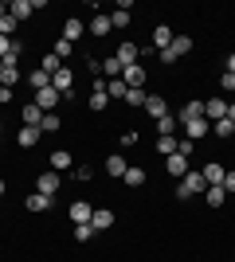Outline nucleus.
I'll return each instance as SVG.
<instances>
[{"mask_svg":"<svg viewBox=\"0 0 235 262\" xmlns=\"http://www.w3.org/2000/svg\"><path fill=\"white\" fill-rule=\"evenodd\" d=\"M204 188H208V180H204L196 168H188V172L180 176V184H177V200H192V196H200Z\"/></svg>","mask_w":235,"mask_h":262,"instance_id":"obj_1","label":"nucleus"},{"mask_svg":"<svg viewBox=\"0 0 235 262\" xmlns=\"http://www.w3.org/2000/svg\"><path fill=\"white\" fill-rule=\"evenodd\" d=\"M51 86H55L63 98H75V71H71V67H59L55 75H51Z\"/></svg>","mask_w":235,"mask_h":262,"instance_id":"obj_2","label":"nucleus"},{"mask_svg":"<svg viewBox=\"0 0 235 262\" xmlns=\"http://www.w3.org/2000/svg\"><path fill=\"white\" fill-rule=\"evenodd\" d=\"M59 98H63V94H59L55 86H44V90H35V106L44 110V114H55V106H59Z\"/></svg>","mask_w":235,"mask_h":262,"instance_id":"obj_3","label":"nucleus"},{"mask_svg":"<svg viewBox=\"0 0 235 262\" xmlns=\"http://www.w3.org/2000/svg\"><path fill=\"white\" fill-rule=\"evenodd\" d=\"M122 67H134V63H141V47L137 43H118V55H114Z\"/></svg>","mask_w":235,"mask_h":262,"instance_id":"obj_4","label":"nucleus"},{"mask_svg":"<svg viewBox=\"0 0 235 262\" xmlns=\"http://www.w3.org/2000/svg\"><path fill=\"white\" fill-rule=\"evenodd\" d=\"M35 192L55 196V192H59V172H39V176H35Z\"/></svg>","mask_w":235,"mask_h":262,"instance_id":"obj_5","label":"nucleus"},{"mask_svg":"<svg viewBox=\"0 0 235 262\" xmlns=\"http://www.w3.org/2000/svg\"><path fill=\"white\" fill-rule=\"evenodd\" d=\"M122 78H125V86H130V90H141V82H145V67H141V63L125 67V71H122Z\"/></svg>","mask_w":235,"mask_h":262,"instance_id":"obj_6","label":"nucleus"},{"mask_svg":"<svg viewBox=\"0 0 235 262\" xmlns=\"http://www.w3.org/2000/svg\"><path fill=\"white\" fill-rule=\"evenodd\" d=\"M184 133H188V141H196V137H208V133H212V121H208V118L184 121Z\"/></svg>","mask_w":235,"mask_h":262,"instance_id":"obj_7","label":"nucleus"},{"mask_svg":"<svg viewBox=\"0 0 235 262\" xmlns=\"http://www.w3.org/2000/svg\"><path fill=\"white\" fill-rule=\"evenodd\" d=\"M204 118L212 121V125H216V121H224V118H227V102H220V98L204 102Z\"/></svg>","mask_w":235,"mask_h":262,"instance_id":"obj_8","label":"nucleus"},{"mask_svg":"<svg viewBox=\"0 0 235 262\" xmlns=\"http://www.w3.org/2000/svg\"><path fill=\"white\" fill-rule=\"evenodd\" d=\"M90 215H94V208H90L87 200H75V204H71V219H75V227H78V223H90Z\"/></svg>","mask_w":235,"mask_h":262,"instance_id":"obj_9","label":"nucleus"},{"mask_svg":"<svg viewBox=\"0 0 235 262\" xmlns=\"http://www.w3.org/2000/svg\"><path fill=\"white\" fill-rule=\"evenodd\" d=\"M224 172H227V168H224V164H216V161H208L200 168V176L208 180V184H224Z\"/></svg>","mask_w":235,"mask_h":262,"instance_id":"obj_10","label":"nucleus"},{"mask_svg":"<svg viewBox=\"0 0 235 262\" xmlns=\"http://www.w3.org/2000/svg\"><path fill=\"white\" fill-rule=\"evenodd\" d=\"M110 28H114V24H110V12H98V16L90 20V35H94V39H102Z\"/></svg>","mask_w":235,"mask_h":262,"instance_id":"obj_11","label":"nucleus"},{"mask_svg":"<svg viewBox=\"0 0 235 262\" xmlns=\"http://www.w3.org/2000/svg\"><path fill=\"white\" fill-rule=\"evenodd\" d=\"M35 12V0H12L8 4V16H16V20H28Z\"/></svg>","mask_w":235,"mask_h":262,"instance_id":"obj_12","label":"nucleus"},{"mask_svg":"<svg viewBox=\"0 0 235 262\" xmlns=\"http://www.w3.org/2000/svg\"><path fill=\"white\" fill-rule=\"evenodd\" d=\"M165 168H168V172H173V176H177V180H180V176L188 172V157H180V153L165 157Z\"/></svg>","mask_w":235,"mask_h":262,"instance_id":"obj_13","label":"nucleus"},{"mask_svg":"<svg viewBox=\"0 0 235 262\" xmlns=\"http://www.w3.org/2000/svg\"><path fill=\"white\" fill-rule=\"evenodd\" d=\"M196 118H204V102H188V106H180V114H177L180 125H184V121H196Z\"/></svg>","mask_w":235,"mask_h":262,"instance_id":"obj_14","label":"nucleus"},{"mask_svg":"<svg viewBox=\"0 0 235 262\" xmlns=\"http://www.w3.org/2000/svg\"><path fill=\"white\" fill-rule=\"evenodd\" d=\"M90 227H94V231H106V227H114V211H106V208H94V215H90Z\"/></svg>","mask_w":235,"mask_h":262,"instance_id":"obj_15","label":"nucleus"},{"mask_svg":"<svg viewBox=\"0 0 235 262\" xmlns=\"http://www.w3.org/2000/svg\"><path fill=\"white\" fill-rule=\"evenodd\" d=\"M125 168H130V164H125L122 153H110V157H106V172H110L114 180H118V176H125Z\"/></svg>","mask_w":235,"mask_h":262,"instance_id":"obj_16","label":"nucleus"},{"mask_svg":"<svg viewBox=\"0 0 235 262\" xmlns=\"http://www.w3.org/2000/svg\"><path fill=\"white\" fill-rule=\"evenodd\" d=\"M145 110L153 114V118H165V114H168V102L161 98V94H145Z\"/></svg>","mask_w":235,"mask_h":262,"instance_id":"obj_17","label":"nucleus"},{"mask_svg":"<svg viewBox=\"0 0 235 262\" xmlns=\"http://www.w3.org/2000/svg\"><path fill=\"white\" fill-rule=\"evenodd\" d=\"M177 129H180L177 114H165V118H157V133H161V137H173Z\"/></svg>","mask_w":235,"mask_h":262,"instance_id":"obj_18","label":"nucleus"},{"mask_svg":"<svg viewBox=\"0 0 235 262\" xmlns=\"http://www.w3.org/2000/svg\"><path fill=\"white\" fill-rule=\"evenodd\" d=\"M39 137H44V133H39V125H20V137H16V141H20L24 149H32Z\"/></svg>","mask_w":235,"mask_h":262,"instance_id":"obj_19","label":"nucleus"},{"mask_svg":"<svg viewBox=\"0 0 235 262\" xmlns=\"http://www.w3.org/2000/svg\"><path fill=\"white\" fill-rule=\"evenodd\" d=\"M204 200H208L212 208H220V204L227 200V188L224 184H208V188H204Z\"/></svg>","mask_w":235,"mask_h":262,"instance_id":"obj_20","label":"nucleus"},{"mask_svg":"<svg viewBox=\"0 0 235 262\" xmlns=\"http://www.w3.org/2000/svg\"><path fill=\"white\" fill-rule=\"evenodd\" d=\"M168 43H173V28H165V24L153 28V47H157V51H165Z\"/></svg>","mask_w":235,"mask_h":262,"instance_id":"obj_21","label":"nucleus"},{"mask_svg":"<svg viewBox=\"0 0 235 262\" xmlns=\"http://www.w3.org/2000/svg\"><path fill=\"white\" fill-rule=\"evenodd\" d=\"M16 82H20V67H4L0 63V86H16Z\"/></svg>","mask_w":235,"mask_h":262,"instance_id":"obj_22","label":"nucleus"},{"mask_svg":"<svg viewBox=\"0 0 235 262\" xmlns=\"http://www.w3.org/2000/svg\"><path fill=\"white\" fill-rule=\"evenodd\" d=\"M125 94H130L125 78H110V82H106V98H125Z\"/></svg>","mask_w":235,"mask_h":262,"instance_id":"obj_23","label":"nucleus"},{"mask_svg":"<svg viewBox=\"0 0 235 262\" xmlns=\"http://www.w3.org/2000/svg\"><path fill=\"white\" fill-rule=\"evenodd\" d=\"M28 86H32V90H44V86H51V75H47L44 67H39V71H32V75H28Z\"/></svg>","mask_w":235,"mask_h":262,"instance_id":"obj_24","label":"nucleus"},{"mask_svg":"<svg viewBox=\"0 0 235 262\" xmlns=\"http://www.w3.org/2000/svg\"><path fill=\"white\" fill-rule=\"evenodd\" d=\"M106 82H94V94H90V110H106Z\"/></svg>","mask_w":235,"mask_h":262,"instance_id":"obj_25","label":"nucleus"},{"mask_svg":"<svg viewBox=\"0 0 235 262\" xmlns=\"http://www.w3.org/2000/svg\"><path fill=\"white\" fill-rule=\"evenodd\" d=\"M51 208V196H44V192H32L28 196V211H47Z\"/></svg>","mask_w":235,"mask_h":262,"instance_id":"obj_26","label":"nucleus"},{"mask_svg":"<svg viewBox=\"0 0 235 262\" xmlns=\"http://www.w3.org/2000/svg\"><path fill=\"white\" fill-rule=\"evenodd\" d=\"M63 39H71V43L82 39V20H67V24H63Z\"/></svg>","mask_w":235,"mask_h":262,"instance_id":"obj_27","label":"nucleus"},{"mask_svg":"<svg viewBox=\"0 0 235 262\" xmlns=\"http://www.w3.org/2000/svg\"><path fill=\"white\" fill-rule=\"evenodd\" d=\"M168 47H173V55L180 59V55H188V51H192V39H188V35H173V43H168Z\"/></svg>","mask_w":235,"mask_h":262,"instance_id":"obj_28","label":"nucleus"},{"mask_svg":"<svg viewBox=\"0 0 235 262\" xmlns=\"http://www.w3.org/2000/svg\"><path fill=\"white\" fill-rule=\"evenodd\" d=\"M71 164H75V157H71L67 149H55V153H51V168H71Z\"/></svg>","mask_w":235,"mask_h":262,"instance_id":"obj_29","label":"nucleus"},{"mask_svg":"<svg viewBox=\"0 0 235 262\" xmlns=\"http://www.w3.org/2000/svg\"><path fill=\"white\" fill-rule=\"evenodd\" d=\"M122 180H125L130 188H141V184H145V168H125Z\"/></svg>","mask_w":235,"mask_h":262,"instance_id":"obj_30","label":"nucleus"},{"mask_svg":"<svg viewBox=\"0 0 235 262\" xmlns=\"http://www.w3.org/2000/svg\"><path fill=\"white\" fill-rule=\"evenodd\" d=\"M39 121H44V110L35 106V102H32V106H24V125H39Z\"/></svg>","mask_w":235,"mask_h":262,"instance_id":"obj_31","label":"nucleus"},{"mask_svg":"<svg viewBox=\"0 0 235 262\" xmlns=\"http://www.w3.org/2000/svg\"><path fill=\"white\" fill-rule=\"evenodd\" d=\"M177 137H157V153H165V157H173V153H177Z\"/></svg>","mask_w":235,"mask_h":262,"instance_id":"obj_32","label":"nucleus"},{"mask_svg":"<svg viewBox=\"0 0 235 262\" xmlns=\"http://www.w3.org/2000/svg\"><path fill=\"white\" fill-rule=\"evenodd\" d=\"M63 121H59V114H44V121H39V133H55Z\"/></svg>","mask_w":235,"mask_h":262,"instance_id":"obj_33","label":"nucleus"},{"mask_svg":"<svg viewBox=\"0 0 235 262\" xmlns=\"http://www.w3.org/2000/svg\"><path fill=\"white\" fill-rule=\"evenodd\" d=\"M102 71H106V75H114V78H122V71H125V67H122V63H118V59L110 55V59L102 63Z\"/></svg>","mask_w":235,"mask_h":262,"instance_id":"obj_34","label":"nucleus"},{"mask_svg":"<svg viewBox=\"0 0 235 262\" xmlns=\"http://www.w3.org/2000/svg\"><path fill=\"white\" fill-rule=\"evenodd\" d=\"M59 67H63V59H59L55 51H51V55H44V71H47V75H55Z\"/></svg>","mask_w":235,"mask_h":262,"instance_id":"obj_35","label":"nucleus"},{"mask_svg":"<svg viewBox=\"0 0 235 262\" xmlns=\"http://www.w3.org/2000/svg\"><path fill=\"white\" fill-rule=\"evenodd\" d=\"M94 235H98V231L90 227V223H78V227H75V239H78V243H87V239H94Z\"/></svg>","mask_w":235,"mask_h":262,"instance_id":"obj_36","label":"nucleus"},{"mask_svg":"<svg viewBox=\"0 0 235 262\" xmlns=\"http://www.w3.org/2000/svg\"><path fill=\"white\" fill-rule=\"evenodd\" d=\"M212 133H216V137H231V133H235V125H231V121H216V125H212Z\"/></svg>","mask_w":235,"mask_h":262,"instance_id":"obj_37","label":"nucleus"},{"mask_svg":"<svg viewBox=\"0 0 235 262\" xmlns=\"http://www.w3.org/2000/svg\"><path fill=\"white\" fill-rule=\"evenodd\" d=\"M16 24H20L16 16H0V35H8V39H12V28H16Z\"/></svg>","mask_w":235,"mask_h":262,"instance_id":"obj_38","label":"nucleus"},{"mask_svg":"<svg viewBox=\"0 0 235 262\" xmlns=\"http://www.w3.org/2000/svg\"><path fill=\"white\" fill-rule=\"evenodd\" d=\"M110 24H114V28H125V24H130V12H122V8L110 12Z\"/></svg>","mask_w":235,"mask_h":262,"instance_id":"obj_39","label":"nucleus"},{"mask_svg":"<svg viewBox=\"0 0 235 262\" xmlns=\"http://www.w3.org/2000/svg\"><path fill=\"white\" fill-rule=\"evenodd\" d=\"M71 51H75V43H71V39H59V43H55V55H59V59H67Z\"/></svg>","mask_w":235,"mask_h":262,"instance_id":"obj_40","label":"nucleus"},{"mask_svg":"<svg viewBox=\"0 0 235 262\" xmlns=\"http://www.w3.org/2000/svg\"><path fill=\"white\" fill-rule=\"evenodd\" d=\"M125 102H130V106H145V90H130Z\"/></svg>","mask_w":235,"mask_h":262,"instance_id":"obj_41","label":"nucleus"},{"mask_svg":"<svg viewBox=\"0 0 235 262\" xmlns=\"http://www.w3.org/2000/svg\"><path fill=\"white\" fill-rule=\"evenodd\" d=\"M192 149H196V141H188V137H180L177 153H180V157H192Z\"/></svg>","mask_w":235,"mask_h":262,"instance_id":"obj_42","label":"nucleus"},{"mask_svg":"<svg viewBox=\"0 0 235 262\" xmlns=\"http://www.w3.org/2000/svg\"><path fill=\"white\" fill-rule=\"evenodd\" d=\"M157 59H161L165 67H173V63H177V55H173V47H165V51H157Z\"/></svg>","mask_w":235,"mask_h":262,"instance_id":"obj_43","label":"nucleus"},{"mask_svg":"<svg viewBox=\"0 0 235 262\" xmlns=\"http://www.w3.org/2000/svg\"><path fill=\"white\" fill-rule=\"evenodd\" d=\"M224 188H227V196L235 192V168H227V172H224Z\"/></svg>","mask_w":235,"mask_h":262,"instance_id":"obj_44","label":"nucleus"},{"mask_svg":"<svg viewBox=\"0 0 235 262\" xmlns=\"http://www.w3.org/2000/svg\"><path fill=\"white\" fill-rule=\"evenodd\" d=\"M8 51H12V39H8V35H0V59H4Z\"/></svg>","mask_w":235,"mask_h":262,"instance_id":"obj_45","label":"nucleus"},{"mask_svg":"<svg viewBox=\"0 0 235 262\" xmlns=\"http://www.w3.org/2000/svg\"><path fill=\"white\" fill-rule=\"evenodd\" d=\"M220 82H224V90H235V75H231V71H227V75L220 78Z\"/></svg>","mask_w":235,"mask_h":262,"instance_id":"obj_46","label":"nucleus"},{"mask_svg":"<svg viewBox=\"0 0 235 262\" xmlns=\"http://www.w3.org/2000/svg\"><path fill=\"white\" fill-rule=\"evenodd\" d=\"M0 102H12V90L8 86H0Z\"/></svg>","mask_w":235,"mask_h":262,"instance_id":"obj_47","label":"nucleus"},{"mask_svg":"<svg viewBox=\"0 0 235 262\" xmlns=\"http://www.w3.org/2000/svg\"><path fill=\"white\" fill-rule=\"evenodd\" d=\"M227 121L235 125V102H227Z\"/></svg>","mask_w":235,"mask_h":262,"instance_id":"obj_48","label":"nucleus"},{"mask_svg":"<svg viewBox=\"0 0 235 262\" xmlns=\"http://www.w3.org/2000/svg\"><path fill=\"white\" fill-rule=\"evenodd\" d=\"M227 71H231V75H235V51L227 55Z\"/></svg>","mask_w":235,"mask_h":262,"instance_id":"obj_49","label":"nucleus"},{"mask_svg":"<svg viewBox=\"0 0 235 262\" xmlns=\"http://www.w3.org/2000/svg\"><path fill=\"white\" fill-rule=\"evenodd\" d=\"M0 16H8V4H0Z\"/></svg>","mask_w":235,"mask_h":262,"instance_id":"obj_50","label":"nucleus"},{"mask_svg":"<svg viewBox=\"0 0 235 262\" xmlns=\"http://www.w3.org/2000/svg\"><path fill=\"white\" fill-rule=\"evenodd\" d=\"M4 188H8V184H4V180H0V196H4Z\"/></svg>","mask_w":235,"mask_h":262,"instance_id":"obj_51","label":"nucleus"}]
</instances>
